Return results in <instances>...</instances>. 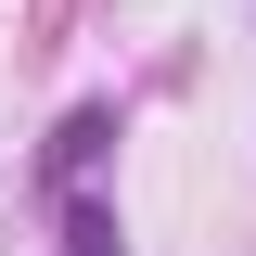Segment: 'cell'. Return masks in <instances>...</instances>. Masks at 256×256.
I'll return each instance as SVG.
<instances>
[{
	"instance_id": "6da1fadb",
	"label": "cell",
	"mask_w": 256,
	"mask_h": 256,
	"mask_svg": "<svg viewBox=\"0 0 256 256\" xmlns=\"http://www.w3.org/2000/svg\"><path fill=\"white\" fill-rule=\"evenodd\" d=\"M77 256H116V218L102 205H77Z\"/></svg>"
}]
</instances>
